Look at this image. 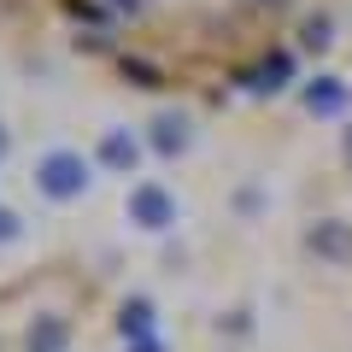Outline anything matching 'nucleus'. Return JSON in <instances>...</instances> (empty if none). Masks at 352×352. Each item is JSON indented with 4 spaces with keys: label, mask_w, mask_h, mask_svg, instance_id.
Here are the masks:
<instances>
[{
    "label": "nucleus",
    "mask_w": 352,
    "mask_h": 352,
    "mask_svg": "<svg viewBox=\"0 0 352 352\" xmlns=\"http://www.w3.org/2000/svg\"><path fill=\"white\" fill-rule=\"evenodd\" d=\"M30 182H36V194L47 206H76V200L94 194V159H82L76 147H53V153L36 159Z\"/></svg>",
    "instance_id": "nucleus-1"
},
{
    "label": "nucleus",
    "mask_w": 352,
    "mask_h": 352,
    "mask_svg": "<svg viewBox=\"0 0 352 352\" xmlns=\"http://www.w3.org/2000/svg\"><path fill=\"white\" fill-rule=\"evenodd\" d=\"M124 223L141 229V235H164V229L182 223V200H176L164 182L141 176V182H129V194H124Z\"/></svg>",
    "instance_id": "nucleus-2"
},
{
    "label": "nucleus",
    "mask_w": 352,
    "mask_h": 352,
    "mask_svg": "<svg viewBox=\"0 0 352 352\" xmlns=\"http://www.w3.org/2000/svg\"><path fill=\"white\" fill-rule=\"evenodd\" d=\"M141 159H147V135H141V129H129V124H106L100 129V141H94V164H100V170L135 176Z\"/></svg>",
    "instance_id": "nucleus-3"
},
{
    "label": "nucleus",
    "mask_w": 352,
    "mask_h": 352,
    "mask_svg": "<svg viewBox=\"0 0 352 352\" xmlns=\"http://www.w3.org/2000/svg\"><path fill=\"white\" fill-rule=\"evenodd\" d=\"M141 135H147V153L153 159H182V153L194 147V118L188 112H176V106H164V112H153L147 118V129H141Z\"/></svg>",
    "instance_id": "nucleus-4"
},
{
    "label": "nucleus",
    "mask_w": 352,
    "mask_h": 352,
    "mask_svg": "<svg viewBox=\"0 0 352 352\" xmlns=\"http://www.w3.org/2000/svg\"><path fill=\"white\" fill-rule=\"evenodd\" d=\"M305 252L317 264H352V217H317V223H305Z\"/></svg>",
    "instance_id": "nucleus-5"
},
{
    "label": "nucleus",
    "mask_w": 352,
    "mask_h": 352,
    "mask_svg": "<svg viewBox=\"0 0 352 352\" xmlns=\"http://www.w3.org/2000/svg\"><path fill=\"white\" fill-rule=\"evenodd\" d=\"M118 340H124V346L159 340V305H153L147 294H129V300L118 305Z\"/></svg>",
    "instance_id": "nucleus-6"
},
{
    "label": "nucleus",
    "mask_w": 352,
    "mask_h": 352,
    "mask_svg": "<svg viewBox=\"0 0 352 352\" xmlns=\"http://www.w3.org/2000/svg\"><path fill=\"white\" fill-rule=\"evenodd\" d=\"M300 106H305L311 118H340V112H346V82L329 76V71H317L311 82L300 88Z\"/></svg>",
    "instance_id": "nucleus-7"
},
{
    "label": "nucleus",
    "mask_w": 352,
    "mask_h": 352,
    "mask_svg": "<svg viewBox=\"0 0 352 352\" xmlns=\"http://www.w3.org/2000/svg\"><path fill=\"white\" fill-rule=\"evenodd\" d=\"M241 82H247L252 94H282V88L294 82V53H288V47H276V53H264V59L252 65V71L241 76Z\"/></svg>",
    "instance_id": "nucleus-8"
},
{
    "label": "nucleus",
    "mask_w": 352,
    "mask_h": 352,
    "mask_svg": "<svg viewBox=\"0 0 352 352\" xmlns=\"http://www.w3.org/2000/svg\"><path fill=\"white\" fill-rule=\"evenodd\" d=\"M71 346V323L59 311H36L24 329V352H65Z\"/></svg>",
    "instance_id": "nucleus-9"
},
{
    "label": "nucleus",
    "mask_w": 352,
    "mask_h": 352,
    "mask_svg": "<svg viewBox=\"0 0 352 352\" xmlns=\"http://www.w3.org/2000/svg\"><path fill=\"white\" fill-rule=\"evenodd\" d=\"M300 41H305L311 53H329V47H335V18H329V12H311V18L300 24Z\"/></svg>",
    "instance_id": "nucleus-10"
},
{
    "label": "nucleus",
    "mask_w": 352,
    "mask_h": 352,
    "mask_svg": "<svg viewBox=\"0 0 352 352\" xmlns=\"http://www.w3.org/2000/svg\"><path fill=\"white\" fill-rule=\"evenodd\" d=\"M18 241H24V217L12 206H0V247H18Z\"/></svg>",
    "instance_id": "nucleus-11"
},
{
    "label": "nucleus",
    "mask_w": 352,
    "mask_h": 352,
    "mask_svg": "<svg viewBox=\"0 0 352 352\" xmlns=\"http://www.w3.org/2000/svg\"><path fill=\"white\" fill-rule=\"evenodd\" d=\"M124 352H170L164 340H141V346H124Z\"/></svg>",
    "instance_id": "nucleus-12"
},
{
    "label": "nucleus",
    "mask_w": 352,
    "mask_h": 352,
    "mask_svg": "<svg viewBox=\"0 0 352 352\" xmlns=\"http://www.w3.org/2000/svg\"><path fill=\"white\" fill-rule=\"evenodd\" d=\"M6 153H12V129L0 124V164H6Z\"/></svg>",
    "instance_id": "nucleus-13"
},
{
    "label": "nucleus",
    "mask_w": 352,
    "mask_h": 352,
    "mask_svg": "<svg viewBox=\"0 0 352 352\" xmlns=\"http://www.w3.org/2000/svg\"><path fill=\"white\" fill-rule=\"evenodd\" d=\"M112 6L118 12H141V0H112Z\"/></svg>",
    "instance_id": "nucleus-14"
},
{
    "label": "nucleus",
    "mask_w": 352,
    "mask_h": 352,
    "mask_svg": "<svg viewBox=\"0 0 352 352\" xmlns=\"http://www.w3.org/2000/svg\"><path fill=\"white\" fill-rule=\"evenodd\" d=\"M346 164H352V129H346Z\"/></svg>",
    "instance_id": "nucleus-15"
},
{
    "label": "nucleus",
    "mask_w": 352,
    "mask_h": 352,
    "mask_svg": "<svg viewBox=\"0 0 352 352\" xmlns=\"http://www.w3.org/2000/svg\"><path fill=\"white\" fill-rule=\"evenodd\" d=\"M270 6H282V0H270Z\"/></svg>",
    "instance_id": "nucleus-16"
}]
</instances>
